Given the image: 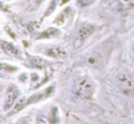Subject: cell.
<instances>
[{"label": "cell", "mask_w": 134, "mask_h": 124, "mask_svg": "<svg viewBox=\"0 0 134 124\" xmlns=\"http://www.w3.org/2000/svg\"><path fill=\"white\" fill-rule=\"evenodd\" d=\"M96 89L95 82L88 78H86L80 81L77 87V94L84 99H89L93 95Z\"/></svg>", "instance_id": "6da1fadb"}, {"label": "cell", "mask_w": 134, "mask_h": 124, "mask_svg": "<svg viewBox=\"0 0 134 124\" xmlns=\"http://www.w3.org/2000/svg\"><path fill=\"white\" fill-rule=\"evenodd\" d=\"M116 83L123 91H130L133 89V80L127 71L119 73L116 77Z\"/></svg>", "instance_id": "7a4b0ae2"}, {"label": "cell", "mask_w": 134, "mask_h": 124, "mask_svg": "<svg viewBox=\"0 0 134 124\" xmlns=\"http://www.w3.org/2000/svg\"><path fill=\"white\" fill-rule=\"evenodd\" d=\"M19 89L15 87V86H11L9 87V89H8V92L6 94V98H5V102H4V109L8 110L12 106H14L15 100L19 97Z\"/></svg>", "instance_id": "3957f363"}, {"label": "cell", "mask_w": 134, "mask_h": 124, "mask_svg": "<svg viewBox=\"0 0 134 124\" xmlns=\"http://www.w3.org/2000/svg\"><path fill=\"white\" fill-rule=\"evenodd\" d=\"M103 63L102 55L98 52L95 51L88 54L86 58V64L91 68H99Z\"/></svg>", "instance_id": "277c9868"}, {"label": "cell", "mask_w": 134, "mask_h": 124, "mask_svg": "<svg viewBox=\"0 0 134 124\" xmlns=\"http://www.w3.org/2000/svg\"><path fill=\"white\" fill-rule=\"evenodd\" d=\"M47 56L52 57H59V58H63L66 57V52L61 47H51L47 48L45 51Z\"/></svg>", "instance_id": "5b68a950"}, {"label": "cell", "mask_w": 134, "mask_h": 124, "mask_svg": "<svg viewBox=\"0 0 134 124\" xmlns=\"http://www.w3.org/2000/svg\"><path fill=\"white\" fill-rule=\"evenodd\" d=\"M96 28L93 25H85V26L81 27L80 29L78 31V37L81 40L87 38L90 35H92L94 31H95Z\"/></svg>", "instance_id": "8992f818"}, {"label": "cell", "mask_w": 134, "mask_h": 124, "mask_svg": "<svg viewBox=\"0 0 134 124\" xmlns=\"http://www.w3.org/2000/svg\"><path fill=\"white\" fill-rule=\"evenodd\" d=\"M1 48H2V49L7 54H8L10 56H19V49L13 44H11L9 42H7V41H2L1 42Z\"/></svg>", "instance_id": "52a82bcc"}, {"label": "cell", "mask_w": 134, "mask_h": 124, "mask_svg": "<svg viewBox=\"0 0 134 124\" xmlns=\"http://www.w3.org/2000/svg\"><path fill=\"white\" fill-rule=\"evenodd\" d=\"M60 30L57 29L55 28H48L47 30H45L44 32L41 34L40 36V38H51V37H56L60 35Z\"/></svg>", "instance_id": "ba28073f"}, {"label": "cell", "mask_w": 134, "mask_h": 124, "mask_svg": "<svg viewBox=\"0 0 134 124\" xmlns=\"http://www.w3.org/2000/svg\"><path fill=\"white\" fill-rule=\"evenodd\" d=\"M30 64L37 69H43L48 65V62L40 57H30Z\"/></svg>", "instance_id": "9c48e42d"}, {"label": "cell", "mask_w": 134, "mask_h": 124, "mask_svg": "<svg viewBox=\"0 0 134 124\" xmlns=\"http://www.w3.org/2000/svg\"><path fill=\"white\" fill-rule=\"evenodd\" d=\"M28 104H29V99L25 98V97L19 99V100L17 101V103L15 104V106H14V108H13V109H12L11 113L19 112V111H20L22 109H24V108L26 107Z\"/></svg>", "instance_id": "30bf717a"}, {"label": "cell", "mask_w": 134, "mask_h": 124, "mask_svg": "<svg viewBox=\"0 0 134 124\" xmlns=\"http://www.w3.org/2000/svg\"><path fill=\"white\" fill-rule=\"evenodd\" d=\"M1 69L6 72H14V71L17 70V68L15 67H12L10 65H8V64H5V63H2L1 64Z\"/></svg>", "instance_id": "8fae6325"}, {"label": "cell", "mask_w": 134, "mask_h": 124, "mask_svg": "<svg viewBox=\"0 0 134 124\" xmlns=\"http://www.w3.org/2000/svg\"><path fill=\"white\" fill-rule=\"evenodd\" d=\"M119 2L125 8H131L133 6V1L132 0H119Z\"/></svg>", "instance_id": "7c38bea8"}, {"label": "cell", "mask_w": 134, "mask_h": 124, "mask_svg": "<svg viewBox=\"0 0 134 124\" xmlns=\"http://www.w3.org/2000/svg\"><path fill=\"white\" fill-rule=\"evenodd\" d=\"M96 0H82V4L83 6H90L92 5Z\"/></svg>", "instance_id": "4fadbf2b"}]
</instances>
